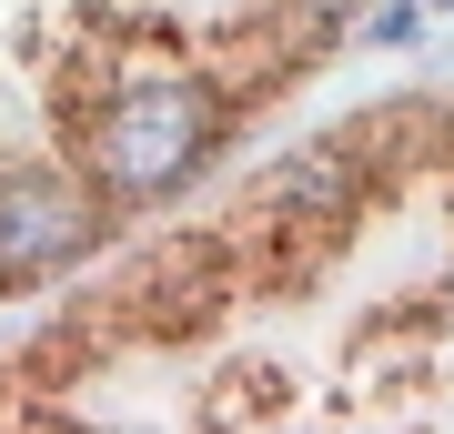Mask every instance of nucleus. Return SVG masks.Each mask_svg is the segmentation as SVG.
<instances>
[{"label": "nucleus", "instance_id": "nucleus-2", "mask_svg": "<svg viewBox=\"0 0 454 434\" xmlns=\"http://www.w3.org/2000/svg\"><path fill=\"white\" fill-rule=\"evenodd\" d=\"M434 11H444V0H434Z\"/></svg>", "mask_w": 454, "mask_h": 434}, {"label": "nucleus", "instance_id": "nucleus-1", "mask_svg": "<svg viewBox=\"0 0 454 434\" xmlns=\"http://www.w3.org/2000/svg\"><path fill=\"white\" fill-rule=\"evenodd\" d=\"M0 424H454V101H384L131 253Z\"/></svg>", "mask_w": 454, "mask_h": 434}]
</instances>
